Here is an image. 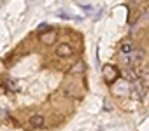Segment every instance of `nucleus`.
I'll list each match as a JSON object with an SVG mask.
<instances>
[{
	"label": "nucleus",
	"mask_w": 149,
	"mask_h": 131,
	"mask_svg": "<svg viewBox=\"0 0 149 131\" xmlns=\"http://www.w3.org/2000/svg\"><path fill=\"white\" fill-rule=\"evenodd\" d=\"M146 54L142 49H133L130 54H121V59L125 65H128V67H139V65H142Z\"/></svg>",
	"instance_id": "nucleus-1"
},
{
	"label": "nucleus",
	"mask_w": 149,
	"mask_h": 131,
	"mask_svg": "<svg viewBox=\"0 0 149 131\" xmlns=\"http://www.w3.org/2000/svg\"><path fill=\"white\" fill-rule=\"evenodd\" d=\"M119 77H121V72L114 67V65H105L104 67V79H105L107 84H114Z\"/></svg>",
	"instance_id": "nucleus-2"
},
{
	"label": "nucleus",
	"mask_w": 149,
	"mask_h": 131,
	"mask_svg": "<svg viewBox=\"0 0 149 131\" xmlns=\"http://www.w3.org/2000/svg\"><path fill=\"white\" fill-rule=\"evenodd\" d=\"M54 40H56V32H54V30H47V32L40 33V42H42V44L51 46Z\"/></svg>",
	"instance_id": "nucleus-3"
},
{
	"label": "nucleus",
	"mask_w": 149,
	"mask_h": 131,
	"mask_svg": "<svg viewBox=\"0 0 149 131\" xmlns=\"http://www.w3.org/2000/svg\"><path fill=\"white\" fill-rule=\"evenodd\" d=\"M56 56H60V58H68V56H72V47H70L68 44H60V46L56 47Z\"/></svg>",
	"instance_id": "nucleus-4"
},
{
	"label": "nucleus",
	"mask_w": 149,
	"mask_h": 131,
	"mask_svg": "<svg viewBox=\"0 0 149 131\" xmlns=\"http://www.w3.org/2000/svg\"><path fill=\"white\" fill-rule=\"evenodd\" d=\"M44 126V117L42 115H32L30 121H28V128L30 129H35V128H42Z\"/></svg>",
	"instance_id": "nucleus-5"
},
{
	"label": "nucleus",
	"mask_w": 149,
	"mask_h": 131,
	"mask_svg": "<svg viewBox=\"0 0 149 131\" xmlns=\"http://www.w3.org/2000/svg\"><path fill=\"white\" fill-rule=\"evenodd\" d=\"M133 49H135V47H133V44H132L130 40H126V42H123V44H121V51H119V52H121V54H130Z\"/></svg>",
	"instance_id": "nucleus-6"
},
{
	"label": "nucleus",
	"mask_w": 149,
	"mask_h": 131,
	"mask_svg": "<svg viewBox=\"0 0 149 131\" xmlns=\"http://www.w3.org/2000/svg\"><path fill=\"white\" fill-rule=\"evenodd\" d=\"M79 7L86 12V14H90V12H93V7L91 6H88V4H79Z\"/></svg>",
	"instance_id": "nucleus-7"
},
{
	"label": "nucleus",
	"mask_w": 149,
	"mask_h": 131,
	"mask_svg": "<svg viewBox=\"0 0 149 131\" xmlns=\"http://www.w3.org/2000/svg\"><path fill=\"white\" fill-rule=\"evenodd\" d=\"M47 30H49V25H47V23H42V25H39V28H37L39 33H44V32H47Z\"/></svg>",
	"instance_id": "nucleus-8"
},
{
	"label": "nucleus",
	"mask_w": 149,
	"mask_h": 131,
	"mask_svg": "<svg viewBox=\"0 0 149 131\" xmlns=\"http://www.w3.org/2000/svg\"><path fill=\"white\" fill-rule=\"evenodd\" d=\"M58 16L63 18V19H77V18H74V16H70V14H67V12H61V11L58 12Z\"/></svg>",
	"instance_id": "nucleus-9"
},
{
	"label": "nucleus",
	"mask_w": 149,
	"mask_h": 131,
	"mask_svg": "<svg viewBox=\"0 0 149 131\" xmlns=\"http://www.w3.org/2000/svg\"><path fill=\"white\" fill-rule=\"evenodd\" d=\"M9 88L6 86V84H2V86H0V94H6V91H7Z\"/></svg>",
	"instance_id": "nucleus-10"
},
{
	"label": "nucleus",
	"mask_w": 149,
	"mask_h": 131,
	"mask_svg": "<svg viewBox=\"0 0 149 131\" xmlns=\"http://www.w3.org/2000/svg\"><path fill=\"white\" fill-rule=\"evenodd\" d=\"M146 93H147V96H149V88H147V91H146Z\"/></svg>",
	"instance_id": "nucleus-11"
},
{
	"label": "nucleus",
	"mask_w": 149,
	"mask_h": 131,
	"mask_svg": "<svg viewBox=\"0 0 149 131\" xmlns=\"http://www.w3.org/2000/svg\"><path fill=\"white\" fill-rule=\"evenodd\" d=\"M32 2H33V0H32Z\"/></svg>",
	"instance_id": "nucleus-12"
}]
</instances>
